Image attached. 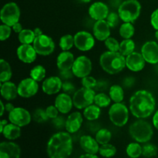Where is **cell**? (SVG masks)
Segmentation results:
<instances>
[{"label": "cell", "instance_id": "b9f144b4", "mask_svg": "<svg viewBox=\"0 0 158 158\" xmlns=\"http://www.w3.org/2000/svg\"><path fill=\"white\" fill-rule=\"evenodd\" d=\"M106 21L107 22V23L109 24V26H110V28L117 27L119 25V23H120V20H121L120 19L119 14L114 12H110L107 18H106Z\"/></svg>", "mask_w": 158, "mask_h": 158}, {"label": "cell", "instance_id": "681fc988", "mask_svg": "<svg viewBox=\"0 0 158 158\" xmlns=\"http://www.w3.org/2000/svg\"><path fill=\"white\" fill-rule=\"evenodd\" d=\"M107 82L104 81V80H98V81L97 82V84H96L95 87H94V89L99 91H104L107 89Z\"/></svg>", "mask_w": 158, "mask_h": 158}, {"label": "cell", "instance_id": "1f68e13d", "mask_svg": "<svg viewBox=\"0 0 158 158\" xmlns=\"http://www.w3.org/2000/svg\"><path fill=\"white\" fill-rule=\"evenodd\" d=\"M18 38L22 44H31L33 43L35 35L34 31L29 29H25L19 33Z\"/></svg>", "mask_w": 158, "mask_h": 158}, {"label": "cell", "instance_id": "7bdbcfd3", "mask_svg": "<svg viewBox=\"0 0 158 158\" xmlns=\"http://www.w3.org/2000/svg\"><path fill=\"white\" fill-rule=\"evenodd\" d=\"M11 32H12L11 26L6 24H2L0 26V40L4 41L9 39L11 35Z\"/></svg>", "mask_w": 158, "mask_h": 158}, {"label": "cell", "instance_id": "60d3db41", "mask_svg": "<svg viewBox=\"0 0 158 158\" xmlns=\"http://www.w3.org/2000/svg\"><path fill=\"white\" fill-rule=\"evenodd\" d=\"M105 46L107 49L111 52H119L120 50V43L114 37H110L106 39L104 42Z\"/></svg>", "mask_w": 158, "mask_h": 158}, {"label": "cell", "instance_id": "7c38bea8", "mask_svg": "<svg viewBox=\"0 0 158 158\" xmlns=\"http://www.w3.org/2000/svg\"><path fill=\"white\" fill-rule=\"evenodd\" d=\"M31 119L32 117L29 111L23 107H15L9 113V121L20 127L29 124Z\"/></svg>", "mask_w": 158, "mask_h": 158}, {"label": "cell", "instance_id": "4316f807", "mask_svg": "<svg viewBox=\"0 0 158 158\" xmlns=\"http://www.w3.org/2000/svg\"><path fill=\"white\" fill-rule=\"evenodd\" d=\"M12 72L10 65L7 61L2 59L0 60V82L2 83L7 82L12 78Z\"/></svg>", "mask_w": 158, "mask_h": 158}, {"label": "cell", "instance_id": "9c48e42d", "mask_svg": "<svg viewBox=\"0 0 158 158\" xmlns=\"http://www.w3.org/2000/svg\"><path fill=\"white\" fill-rule=\"evenodd\" d=\"M32 46L35 48L37 54L40 56L50 55L55 49V43L52 39L45 34L35 37Z\"/></svg>", "mask_w": 158, "mask_h": 158}, {"label": "cell", "instance_id": "7a4b0ae2", "mask_svg": "<svg viewBox=\"0 0 158 158\" xmlns=\"http://www.w3.org/2000/svg\"><path fill=\"white\" fill-rule=\"evenodd\" d=\"M73 149V138L69 132H58L54 134L49 140L46 146V153L49 158H68Z\"/></svg>", "mask_w": 158, "mask_h": 158}, {"label": "cell", "instance_id": "6f0895ef", "mask_svg": "<svg viewBox=\"0 0 158 158\" xmlns=\"http://www.w3.org/2000/svg\"><path fill=\"white\" fill-rule=\"evenodd\" d=\"M8 124V121L6 120H2L0 122V132H2L3 129H4L5 127Z\"/></svg>", "mask_w": 158, "mask_h": 158}, {"label": "cell", "instance_id": "f546056e", "mask_svg": "<svg viewBox=\"0 0 158 158\" xmlns=\"http://www.w3.org/2000/svg\"><path fill=\"white\" fill-rule=\"evenodd\" d=\"M135 49V43L131 39H124L120 43V50L119 52L124 56H127L128 55L134 52Z\"/></svg>", "mask_w": 158, "mask_h": 158}, {"label": "cell", "instance_id": "ee69618b", "mask_svg": "<svg viewBox=\"0 0 158 158\" xmlns=\"http://www.w3.org/2000/svg\"><path fill=\"white\" fill-rule=\"evenodd\" d=\"M97 80H96L94 77H89V76L82 78V85H83V87L94 89L96 84H97Z\"/></svg>", "mask_w": 158, "mask_h": 158}, {"label": "cell", "instance_id": "3957f363", "mask_svg": "<svg viewBox=\"0 0 158 158\" xmlns=\"http://www.w3.org/2000/svg\"><path fill=\"white\" fill-rule=\"evenodd\" d=\"M102 69L107 73L114 75L119 73L126 67V58L120 52H104L100 58Z\"/></svg>", "mask_w": 158, "mask_h": 158}, {"label": "cell", "instance_id": "8992f818", "mask_svg": "<svg viewBox=\"0 0 158 158\" xmlns=\"http://www.w3.org/2000/svg\"><path fill=\"white\" fill-rule=\"evenodd\" d=\"M109 118L115 126L121 127L127 124L129 119V110L126 105L115 103L109 110Z\"/></svg>", "mask_w": 158, "mask_h": 158}, {"label": "cell", "instance_id": "f5cc1de1", "mask_svg": "<svg viewBox=\"0 0 158 158\" xmlns=\"http://www.w3.org/2000/svg\"><path fill=\"white\" fill-rule=\"evenodd\" d=\"M12 27V30H13L15 32H16V33H19V32H22L23 29V26H22L19 23H15V24L13 25Z\"/></svg>", "mask_w": 158, "mask_h": 158}, {"label": "cell", "instance_id": "f35d334b", "mask_svg": "<svg viewBox=\"0 0 158 158\" xmlns=\"http://www.w3.org/2000/svg\"><path fill=\"white\" fill-rule=\"evenodd\" d=\"M157 147L153 143H146L142 147V155L145 157H153L157 154Z\"/></svg>", "mask_w": 158, "mask_h": 158}, {"label": "cell", "instance_id": "ab89813d", "mask_svg": "<svg viewBox=\"0 0 158 158\" xmlns=\"http://www.w3.org/2000/svg\"><path fill=\"white\" fill-rule=\"evenodd\" d=\"M32 117H33V120L39 123H44L49 119L47 114H46V110L41 109V108L36 109L34 111Z\"/></svg>", "mask_w": 158, "mask_h": 158}, {"label": "cell", "instance_id": "f1b7e54d", "mask_svg": "<svg viewBox=\"0 0 158 158\" xmlns=\"http://www.w3.org/2000/svg\"><path fill=\"white\" fill-rule=\"evenodd\" d=\"M109 96L114 103H122L124 98V92L120 85H113L110 88Z\"/></svg>", "mask_w": 158, "mask_h": 158}, {"label": "cell", "instance_id": "f6af8a7d", "mask_svg": "<svg viewBox=\"0 0 158 158\" xmlns=\"http://www.w3.org/2000/svg\"><path fill=\"white\" fill-rule=\"evenodd\" d=\"M46 112L49 118L55 119L56 117H57L59 116L58 114L60 111L56 107V106H49L46 109Z\"/></svg>", "mask_w": 158, "mask_h": 158}, {"label": "cell", "instance_id": "f907efd6", "mask_svg": "<svg viewBox=\"0 0 158 158\" xmlns=\"http://www.w3.org/2000/svg\"><path fill=\"white\" fill-rule=\"evenodd\" d=\"M74 74L73 73L72 69L71 70H60V77L61 78V80H68L72 78Z\"/></svg>", "mask_w": 158, "mask_h": 158}, {"label": "cell", "instance_id": "9f6ffc18", "mask_svg": "<svg viewBox=\"0 0 158 158\" xmlns=\"http://www.w3.org/2000/svg\"><path fill=\"white\" fill-rule=\"evenodd\" d=\"M79 158H99V157L97 155V154H87V153H86L85 154H83V155L80 156Z\"/></svg>", "mask_w": 158, "mask_h": 158}, {"label": "cell", "instance_id": "d590c367", "mask_svg": "<svg viewBox=\"0 0 158 158\" xmlns=\"http://www.w3.org/2000/svg\"><path fill=\"white\" fill-rule=\"evenodd\" d=\"M46 77V69L41 65L34 66L30 70V77L35 81L40 82Z\"/></svg>", "mask_w": 158, "mask_h": 158}, {"label": "cell", "instance_id": "816d5d0a", "mask_svg": "<svg viewBox=\"0 0 158 158\" xmlns=\"http://www.w3.org/2000/svg\"><path fill=\"white\" fill-rule=\"evenodd\" d=\"M136 80L135 78L133 77H127L126 78H124V80H123V85L127 88H131L134 86V84L135 83Z\"/></svg>", "mask_w": 158, "mask_h": 158}, {"label": "cell", "instance_id": "484cf974", "mask_svg": "<svg viewBox=\"0 0 158 158\" xmlns=\"http://www.w3.org/2000/svg\"><path fill=\"white\" fill-rule=\"evenodd\" d=\"M2 134L7 140H14L18 139L21 136V129L20 127L14 123H8L4 127Z\"/></svg>", "mask_w": 158, "mask_h": 158}, {"label": "cell", "instance_id": "e0dca14e", "mask_svg": "<svg viewBox=\"0 0 158 158\" xmlns=\"http://www.w3.org/2000/svg\"><path fill=\"white\" fill-rule=\"evenodd\" d=\"M109 13L108 6L102 2H96L89 8V16L96 21L106 19Z\"/></svg>", "mask_w": 158, "mask_h": 158}, {"label": "cell", "instance_id": "ac0fdd59", "mask_svg": "<svg viewBox=\"0 0 158 158\" xmlns=\"http://www.w3.org/2000/svg\"><path fill=\"white\" fill-rule=\"evenodd\" d=\"M146 60L142 53L134 52L126 56V66L131 71L139 72L144 68Z\"/></svg>", "mask_w": 158, "mask_h": 158}, {"label": "cell", "instance_id": "11a10c76", "mask_svg": "<svg viewBox=\"0 0 158 158\" xmlns=\"http://www.w3.org/2000/svg\"><path fill=\"white\" fill-rule=\"evenodd\" d=\"M5 107H6V111H7V112L10 113L11 111L12 110L15 108V106H13V104L11 103H7L5 104Z\"/></svg>", "mask_w": 158, "mask_h": 158}, {"label": "cell", "instance_id": "680465c9", "mask_svg": "<svg viewBox=\"0 0 158 158\" xmlns=\"http://www.w3.org/2000/svg\"><path fill=\"white\" fill-rule=\"evenodd\" d=\"M34 33H35V37L39 36V35H41L43 33V31L41 30V29H40V28H35V29H34Z\"/></svg>", "mask_w": 158, "mask_h": 158}, {"label": "cell", "instance_id": "5b68a950", "mask_svg": "<svg viewBox=\"0 0 158 158\" xmlns=\"http://www.w3.org/2000/svg\"><path fill=\"white\" fill-rule=\"evenodd\" d=\"M141 5L137 0H125L118 8V14L124 23H134L140 16Z\"/></svg>", "mask_w": 158, "mask_h": 158}, {"label": "cell", "instance_id": "ba28073f", "mask_svg": "<svg viewBox=\"0 0 158 158\" xmlns=\"http://www.w3.org/2000/svg\"><path fill=\"white\" fill-rule=\"evenodd\" d=\"M0 18L3 24L12 27L15 23H19L20 18V9L15 2L6 3L1 9Z\"/></svg>", "mask_w": 158, "mask_h": 158}, {"label": "cell", "instance_id": "d4e9b609", "mask_svg": "<svg viewBox=\"0 0 158 158\" xmlns=\"http://www.w3.org/2000/svg\"><path fill=\"white\" fill-rule=\"evenodd\" d=\"M1 95L6 100L10 101L14 100L19 95L18 86L12 82L7 81L1 85Z\"/></svg>", "mask_w": 158, "mask_h": 158}, {"label": "cell", "instance_id": "52a82bcc", "mask_svg": "<svg viewBox=\"0 0 158 158\" xmlns=\"http://www.w3.org/2000/svg\"><path fill=\"white\" fill-rule=\"evenodd\" d=\"M96 93L94 89L83 87L76 91L73 97V106L77 109H85L94 103Z\"/></svg>", "mask_w": 158, "mask_h": 158}, {"label": "cell", "instance_id": "ffe728a7", "mask_svg": "<svg viewBox=\"0 0 158 158\" xmlns=\"http://www.w3.org/2000/svg\"><path fill=\"white\" fill-rule=\"evenodd\" d=\"M93 32L97 40L105 41L110 35V26L105 19L98 20L94 23Z\"/></svg>", "mask_w": 158, "mask_h": 158}, {"label": "cell", "instance_id": "7402d4cb", "mask_svg": "<svg viewBox=\"0 0 158 158\" xmlns=\"http://www.w3.org/2000/svg\"><path fill=\"white\" fill-rule=\"evenodd\" d=\"M55 106L61 114H68L73 106V98H71L69 94L66 93L59 94L55 100Z\"/></svg>", "mask_w": 158, "mask_h": 158}, {"label": "cell", "instance_id": "74e56055", "mask_svg": "<svg viewBox=\"0 0 158 158\" xmlns=\"http://www.w3.org/2000/svg\"><path fill=\"white\" fill-rule=\"evenodd\" d=\"M111 98L110 96L106 95L104 93H99L98 94H96L95 99H94V103L96 105L100 106V108L106 107L110 104Z\"/></svg>", "mask_w": 158, "mask_h": 158}, {"label": "cell", "instance_id": "d6a6232c", "mask_svg": "<svg viewBox=\"0 0 158 158\" xmlns=\"http://www.w3.org/2000/svg\"><path fill=\"white\" fill-rule=\"evenodd\" d=\"M112 138V134L110 131L105 128L100 129L96 134L95 139L98 142L100 145L106 144L108 143L111 140Z\"/></svg>", "mask_w": 158, "mask_h": 158}, {"label": "cell", "instance_id": "6da1fadb", "mask_svg": "<svg viewBox=\"0 0 158 158\" xmlns=\"http://www.w3.org/2000/svg\"><path fill=\"white\" fill-rule=\"evenodd\" d=\"M156 106L154 96L149 91L140 89L134 93L130 100V110L138 119H145L152 115Z\"/></svg>", "mask_w": 158, "mask_h": 158}, {"label": "cell", "instance_id": "be15d7a7", "mask_svg": "<svg viewBox=\"0 0 158 158\" xmlns=\"http://www.w3.org/2000/svg\"><path fill=\"white\" fill-rule=\"evenodd\" d=\"M107 158H112V157H107Z\"/></svg>", "mask_w": 158, "mask_h": 158}, {"label": "cell", "instance_id": "8d00e7d4", "mask_svg": "<svg viewBox=\"0 0 158 158\" xmlns=\"http://www.w3.org/2000/svg\"><path fill=\"white\" fill-rule=\"evenodd\" d=\"M60 47L63 51H69L74 46V36L70 34L64 35L60 40Z\"/></svg>", "mask_w": 158, "mask_h": 158}, {"label": "cell", "instance_id": "8fae6325", "mask_svg": "<svg viewBox=\"0 0 158 158\" xmlns=\"http://www.w3.org/2000/svg\"><path fill=\"white\" fill-rule=\"evenodd\" d=\"M95 40L93 35L86 31H80L74 35V46L80 51H89L94 48Z\"/></svg>", "mask_w": 158, "mask_h": 158}, {"label": "cell", "instance_id": "4fadbf2b", "mask_svg": "<svg viewBox=\"0 0 158 158\" xmlns=\"http://www.w3.org/2000/svg\"><path fill=\"white\" fill-rule=\"evenodd\" d=\"M38 90V82L31 77L23 80L18 86L19 96L23 98H29L33 97L37 94Z\"/></svg>", "mask_w": 158, "mask_h": 158}, {"label": "cell", "instance_id": "db71d44e", "mask_svg": "<svg viewBox=\"0 0 158 158\" xmlns=\"http://www.w3.org/2000/svg\"><path fill=\"white\" fill-rule=\"evenodd\" d=\"M153 124H154V127L158 131V110L156 111L154 117H153Z\"/></svg>", "mask_w": 158, "mask_h": 158}, {"label": "cell", "instance_id": "603a6c76", "mask_svg": "<svg viewBox=\"0 0 158 158\" xmlns=\"http://www.w3.org/2000/svg\"><path fill=\"white\" fill-rule=\"evenodd\" d=\"M75 60L74 56L69 51L60 52L56 59V65L60 70H71Z\"/></svg>", "mask_w": 158, "mask_h": 158}, {"label": "cell", "instance_id": "d6986e66", "mask_svg": "<svg viewBox=\"0 0 158 158\" xmlns=\"http://www.w3.org/2000/svg\"><path fill=\"white\" fill-rule=\"evenodd\" d=\"M63 87V82L60 77H49L43 81L42 89L46 94L53 95L60 91Z\"/></svg>", "mask_w": 158, "mask_h": 158}, {"label": "cell", "instance_id": "836d02e7", "mask_svg": "<svg viewBox=\"0 0 158 158\" xmlns=\"http://www.w3.org/2000/svg\"><path fill=\"white\" fill-rule=\"evenodd\" d=\"M120 36L123 39H131L135 32V29L132 23H124L120 26L119 29Z\"/></svg>", "mask_w": 158, "mask_h": 158}, {"label": "cell", "instance_id": "277c9868", "mask_svg": "<svg viewBox=\"0 0 158 158\" xmlns=\"http://www.w3.org/2000/svg\"><path fill=\"white\" fill-rule=\"evenodd\" d=\"M130 135L136 142L146 143L151 140L154 134L151 123L143 119H139L131 123L129 128Z\"/></svg>", "mask_w": 158, "mask_h": 158}, {"label": "cell", "instance_id": "4dcf8cb0", "mask_svg": "<svg viewBox=\"0 0 158 158\" xmlns=\"http://www.w3.org/2000/svg\"><path fill=\"white\" fill-rule=\"evenodd\" d=\"M126 153L131 158H138L142 155V147L138 142L129 143L126 148Z\"/></svg>", "mask_w": 158, "mask_h": 158}, {"label": "cell", "instance_id": "94428289", "mask_svg": "<svg viewBox=\"0 0 158 158\" xmlns=\"http://www.w3.org/2000/svg\"><path fill=\"white\" fill-rule=\"evenodd\" d=\"M155 38H156V40L158 41V29L157 30H156V32H155Z\"/></svg>", "mask_w": 158, "mask_h": 158}, {"label": "cell", "instance_id": "30bf717a", "mask_svg": "<svg viewBox=\"0 0 158 158\" xmlns=\"http://www.w3.org/2000/svg\"><path fill=\"white\" fill-rule=\"evenodd\" d=\"M92 70L91 60L86 56H80L75 60L72 71L74 76L78 78H83L89 75Z\"/></svg>", "mask_w": 158, "mask_h": 158}, {"label": "cell", "instance_id": "2e32d148", "mask_svg": "<svg viewBox=\"0 0 158 158\" xmlns=\"http://www.w3.org/2000/svg\"><path fill=\"white\" fill-rule=\"evenodd\" d=\"M16 54L19 60L25 63H32L37 57L35 48L31 44H22L17 48Z\"/></svg>", "mask_w": 158, "mask_h": 158}, {"label": "cell", "instance_id": "c3c4849f", "mask_svg": "<svg viewBox=\"0 0 158 158\" xmlns=\"http://www.w3.org/2000/svg\"><path fill=\"white\" fill-rule=\"evenodd\" d=\"M151 23L152 25L153 28L156 30L158 29V9H155L152 12L151 16Z\"/></svg>", "mask_w": 158, "mask_h": 158}, {"label": "cell", "instance_id": "5bb4252c", "mask_svg": "<svg viewBox=\"0 0 158 158\" xmlns=\"http://www.w3.org/2000/svg\"><path fill=\"white\" fill-rule=\"evenodd\" d=\"M141 53L147 63L157 64L158 63V43L154 41L146 42L142 46Z\"/></svg>", "mask_w": 158, "mask_h": 158}, {"label": "cell", "instance_id": "e575fe53", "mask_svg": "<svg viewBox=\"0 0 158 158\" xmlns=\"http://www.w3.org/2000/svg\"><path fill=\"white\" fill-rule=\"evenodd\" d=\"M99 154H100V156L105 158L113 157L117 154V148L115 146L109 143L103 144L100 147Z\"/></svg>", "mask_w": 158, "mask_h": 158}, {"label": "cell", "instance_id": "bcb514c9", "mask_svg": "<svg viewBox=\"0 0 158 158\" xmlns=\"http://www.w3.org/2000/svg\"><path fill=\"white\" fill-rule=\"evenodd\" d=\"M52 124L54 125V127L57 128V129H60V128L66 126V120H64V118L62 117H57L55 119H52Z\"/></svg>", "mask_w": 158, "mask_h": 158}, {"label": "cell", "instance_id": "9a60e30c", "mask_svg": "<svg viewBox=\"0 0 158 158\" xmlns=\"http://www.w3.org/2000/svg\"><path fill=\"white\" fill-rule=\"evenodd\" d=\"M21 149L17 143L3 141L0 143V158H20Z\"/></svg>", "mask_w": 158, "mask_h": 158}, {"label": "cell", "instance_id": "83f0119b", "mask_svg": "<svg viewBox=\"0 0 158 158\" xmlns=\"http://www.w3.org/2000/svg\"><path fill=\"white\" fill-rule=\"evenodd\" d=\"M101 114V110L100 106L96 104H91L86 107L83 110V116L86 120L89 121H94L100 117Z\"/></svg>", "mask_w": 158, "mask_h": 158}, {"label": "cell", "instance_id": "cb8c5ba5", "mask_svg": "<svg viewBox=\"0 0 158 158\" xmlns=\"http://www.w3.org/2000/svg\"><path fill=\"white\" fill-rule=\"evenodd\" d=\"M80 144L83 151L87 154H97L100 150L99 143L96 139L89 135H83L80 137Z\"/></svg>", "mask_w": 158, "mask_h": 158}, {"label": "cell", "instance_id": "44dd1931", "mask_svg": "<svg viewBox=\"0 0 158 158\" xmlns=\"http://www.w3.org/2000/svg\"><path fill=\"white\" fill-rule=\"evenodd\" d=\"M83 122V119L81 113L76 111V112L72 113L66 119L65 129L69 134L77 133L81 127Z\"/></svg>", "mask_w": 158, "mask_h": 158}, {"label": "cell", "instance_id": "6125c7cd", "mask_svg": "<svg viewBox=\"0 0 158 158\" xmlns=\"http://www.w3.org/2000/svg\"><path fill=\"white\" fill-rule=\"evenodd\" d=\"M81 1L84 3H89V2H91V0H81Z\"/></svg>", "mask_w": 158, "mask_h": 158}, {"label": "cell", "instance_id": "7dc6e473", "mask_svg": "<svg viewBox=\"0 0 158 158\" xmlns=\"http://www.w3.org/2000/svg\"><path fill=\"white\" fill-rule=\"evenodd\" d=\"M62 89H63L64 93L70 94L74 92V90H75V86H74V85L72 83H70V82L66 81L64 82V83H63V87H62Z\"/></svg>", "mask_w": 158, "mask_h": 158}, {"label": "cell", "instance_id": "91938a15", "mask_svg": "<svg viewBox=\"0 0 158 158\" xmlns=\"http://www.w3.org/2000/svg\"><path fill=\"white\" fill-rule=\"evenodd\" d=\"M0 105H1V117H2V116L4 114L5 110H6V107H5V105L2 101H0Z\"/></svg>", "mask_w": 158, "mask_h": 158}]
</instances>
